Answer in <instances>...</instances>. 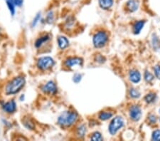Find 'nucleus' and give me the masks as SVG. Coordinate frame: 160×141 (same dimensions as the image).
<instances>
[{"label": "nucleus", "instance_id": "nucleus-1", "mask_svg": "<svg viewBox=\"0 0 160 141\" xmlns=\"http://www.w3.org/2000/svg\"><path fill=\"white\" fill-rule=\"evenodd\" d=\"M26 80L23 76H17L14 78L6 84L5 92L7 95H14L19 93L25 86Z\"/></svg>", "mask_w": 160, "mask_h": 141}, {"label": "nucleus", "instance_id": "nucleus-2", "mask_svg": "<svg viewBox=\"0 0 160 141\" xmlns=\"http://www.w3.org/2000/svg\"><path fill=\"white\" fill-rule=\"evenodd\" d=\"M77 118L78 114L76 112L66 111L58 117V123L62 126H70L76 121Z\"/></svg>", "mask_w": 160, "mask_h": 141}, {"label": "nucleus", "instance_id": "nucleus-3", "mask_svg": "<svg viewBox=\"0 0 160 141\" xmlns=\"http://www.w3.org/2000/svg\"><path fill=\"white\" fill-rule=\"evenodd\" d=\"M108 39L107 34L104 31H98L93 37V44L96 48L104 46Z\"/></svg>", "mask_w": 160, "mask_h": 141}, {"label": "nucleus", "instance_id": "nucleus-4", "mask_svg": "<svg viewBox=\"0 0 160 141\" xmlns=\"http://www.w3.org/2000/svg\"><path fill=\"white\" fill-rule=\"evenodd\" d=\"M55 64L54 60L51 57H44L39 59L37 61V66L41 70H47L51 69Z\"/></svg>", "mask_w": 160, "mask_h": 141}, {"label": "nucleus", "instance_id": "nucleus-5", "mask_svg": "<svg viewBox=\"0 0 160 141\" xmlns=\"http://www.w3.org/2000/svg\"><path fill=\"white\" fill-rule=\"evenodd\" d=\"M124 125V120L123 118L117 116L114 118L109 125V132L112 135H115Z\"/></svg>", "mask_w": 160, "mask_h": 141}, {"label": "nucleus", "instance_id": "nucleus-6", "mask_svg": "<svg viewBox=\"0 0 160 141\" xmlns=\"http://www.w3.org/2000/svg\"><path fill=\"white\" fill-rule=\"evenodd\" d=\"M142 116L141 109L139 106H133L130 110V116L135 121H137L140 119Z\"/></svg>", "mask_w": 160, "mask_h": 141}, {"label": "nucleus", "instance_id": "nucleus-7", "mask_svg": "<svg viewBox=\"0 0 160 141\" xmlns=\"http://www.w3.org/2000/svg\"><path fill=\"white\" fill-rule=\"evenodd\" d=\"M42 91L44 93L55 94L57 92V87L53 81H49L42 87Z\"/></svg>", "mask_w": 160, "mask_h": 141}, {"label": "nucleus", "instance_id": "nucleus-8", "mask_svg": "<svg viewBox=\"0 0 160 141\" xmlns=\"http://www.w3.org/2000/svg\"><path fill=\"white\" fill-rule=\"evenodd\" d=\"M2 108L5 112L8 113H14L17 110V105L14 100H10L2 105Z\"/></svg>", "mask_w": 160, "mask_h": 141}, {"label": "nucleus", "instance_id": "nucleus-9", "mask_svg": "<svg viewBox=\"0 0 160 141\" xmlns=\"http://www.w3.org/2000/svg\"><path fill=\"white\" fill-rule=\"evenodd\" d=\"M83 64V60L82 59L78 57H72V58H69L66 60L65 61V65L67 67H73L76 65H82Z\"/></svg>", "mask_w": 160, "mask_h": 141}, {"label": "nucleus", "instance_id": "nucleus-10", "mask_svg": "<svg viewBox=\"0 0 160 141\" xmlns=\"http://www.w3.org/2000/svg\"><path fill=\"white\" fill-rule=\"evenodd\" d=\"M129 78L130 80H131L132 83L137 84V83H139L141 80L140 73H139V71L135 70L130 71L129 73Z\"/></svg>", "mask_w": 160, "mask_h": 141}, {"label": "nucleus", "instance_id": "nucleus-11", "mask_svg": "<svg viewBox=\"0 0 160 141\" xmlns=\"http://www.w3.org/2000/svg\"><path fill=\"white\" fill-rule=\"evenodd\" d=\"M139 6V3L137 0H130L127 2V7L129 11L133 12L137 10Z\"/></svg>", "mask_w": 160, "mask_h": 141}, {"label": "nucleus", "instance_id": "nucleus-12", "mask_svg": "<svg viewBox=\"0 0 160 141\" xmlns=\"http://www.w3.org/2000/svg\"><path fill=\"white\" fill-rule=\"evenodd\" d=\"M100 6L103 10H107L113 4V0H98Z\"/></svg>", "mask_w": 160, "mask_h": 141}, {"label": "nucleus", "instance_id": "nucleus-13", "mask_svg": "<svg viewBox=\"0 0 160 141\" xmlns=\"http://www.w3.org/2000/svg\"><path fill=\"white\" fill-rule=\"evenodd\" d=\"M58 46L60 47V49H64L67 48L68 46L69 41L67 39L66 37L60 36V37L58 38Z\"/></svg>", "mask_w": 160, "mask_h": 141}, {"label": "nucleus", "instance_id": "nucleus-14", "mask_svg": "<svg viewBox=\"0 0 160 141\" xmlns=\"http://www.w3.org/2000/svg\"><path fill=\"white\" fill-rule=\"evenodd\" d=\"M49 39H50V37H49L48 34L42 36V37H39V39L36 41L35 46L37 47V48H39V47L41 46L44 43H46L47 41H49Z\"/></svg>", "mask_w": 160, "mask_h": 141}, {"label": "nucleus", "instance_id": "nucleus-15", "mask_svg": "<svg viewBox=\"0 0 160 141\" xmlns=\"http://www.w3.org/2000/svg\"><path fill=\"white\" fill-rule=\"evenodd\" d=\"M145 25V22L144 21H139L135 23L134 26V33L135 34H138L142 29L143 26Z\"/></svg>", "mask_w": 160, "mask_h": 141}, {"label": "nucleus", "instance_id": "nucleus-16", "mask_svg": "<svg viewBox=\"0 0 160 141\" xmlns=\"http://www.w3.org/2000/svg\"><path fill=\"white\" fill-rule=\"evenodd\" d=\"M112 116V113L111 112L104 111V112H102V113L99 115V118L102 120H106L111 118Z\"/></svg>", "mask_w": 160, "mask_h": 141}, {"label": "nucleus", "instance_id": "nucleus-17", "mask_svg": "<svg viewBox=\"0 0 160 141\" xmlns=\"http://www.w3.org/2000/svg\"><path fill=\"white\" fill-rule=\"evenodd\" d=\"M86 133V127L84 125H81L77 129V135L78 137L83 138Z\"/></svg>", "mask_w": 160, "mask_h": 141}, {"label": "nucleus", "instance_id": "nucleus-18", "mask_svg": "<svg viewBox=\"0 0 160 141\" xmlns=\"http://www.w3.org/2000/svg\"><path fill=\"white\" fill-rule=\"evenodd\" d=\"M155 99H156V95L154 93H149L145 97V101L148 103V104H151V103L154 102Z\"/></svg>", "mask_w": 160, "mask_h": 141}, {"label": "nucleus", "instance_id": "nucleus-19", "mask_svg": "<svg viewBox=\"0 0 160 141\" xmlns=\"http://www.w3.org/2000/svg\"><path fill=\"white\" fill-rule=\"evenodd\" d=\"M6 4H7L9 10H10V11L11 14H12V16L14 15V14H15V5H14V2L6 0Z\"/></svg>", "mask_w": 160, "mask_h": 141}, {"label": "nucleus", "instance_id": "nucleus-20", "mask_svg": "<svg viewBox=\"0 0 160 141\" xmlns=\"http://www.w3.org/2000/svg\"><path fill=\"white\" fill-rule=\"evenodd\" d=\"M91 139L94 141H96V140L100 141L103 140V137L99 132H95V133L93 134V135L91 136Z\"/></svg>", "mask_w": 160, "mask_h": 141}, {"label": "nucleus", "instance_id": "nucleus-21", "mask_svg": "<svg viewBox=\"0 0 160 141\" xmlns=\"http://www.w3.org/2000/svg\"><path fill=\"white\" fill-rule=\"evenodd\" d=\"M23 124L24 126H25L26 128H28V129L33 130V127H34V125H33V123L31 122L29 119L24 120L23 121Z\"/></svg>", "mask_w": 160, "mask_h": 141}, {"label": "nucleus", "instance_id": "nucleus-22", "mask_svg": "<svg viewBox=\"0 0 160 141\" xmlns=\"http://www.w3.org/2000/svg\"><path fill=\"white\" fill-rule=\"evenodd\" d=\"M130 95L132 98H137L140 96V93H139V91L136 90V89L132 88V89H130Z\"/></svg>", "mask_w": 160, "mask_h": 141}, {"label": "nucleus", "instance_id": "nucleus-23", "mask_svg": "<svg viewBox=\"0 0 160 141\" xmlns=\"http://www.w3.org/2000/svg\"><path fill=\"white\" fill-rule=\"evenodd\" d=\"M145 79L147 82H151L154 79V76H153L150 71H147L145 73Z\"/></svg>", "mask_w": 160, "mask_h": 141}, {"label": "nucleus", "instance_id": "nucleus-24", "mask_svg": "<svg viewBox=\"0 0 160 141\" xmlns=\"http://www.w3.org/2000/svg\"><path fill=\"white\" fill-rule=\"evenodd\" d=\"M152 138L153 140H160V130H156V131L153 132Z\"/></svg>", "mask_w": 160, "mask_h": 141}, {"label": "nucleus", "instance_id": "nucleus-25", "mask_svg": "<svg viewBox=\"0 0 160 141\" xmlns=\"http://www.w3.org/2000/svg\"><path fill=\"white\" fill-rule=\"evenodd\" d=\"M154 74L156 76V77L157 78L160 79V66L159 65H157L154 67Z\"/></svg>", "mask_w": 160, "mask_h": 141}, {"label": "nucleus", "instance_id": "nucleus-26", "mask_svg": "<svg viewBox=\"0 0 160 141\" xmlns=\"http://www.w3.org/2000/svg\"><path fill=\"white\" fill-rule=\"evenodd\" d=\"M40 19H41V14L40 13H39V14H37V16H36L34 19H33L32 24H31V26L33 27V26H35L36 25H37V24H38V22L40 21Z\"/></svg>", "mask_w": 160, "mask_h": 141}, {"label": "nucleus", "instance_id": "nucleus-27", "mask_svg": "<svg viewBox=\"0 0 160 141\" xmlns=\"http://www.w3.org/2000/svg\"><path fill=\"white\" fill-rule=\"evenodd\" d=\"M152 44H153V46L154 47L155 49H158L160 47V42L159 41L158 39H157V37H154L152 39Z\"/></svg>", "mask_w": 160, "mask_h": 141}, {"label": "nucleus", "instance_id": "nucleus-28", "mask_svg": "<svg viewBox=\"0 0 160 141\" xmlns=\"http://www.w3.org/2000/svg\"><path fill=\"white\" fill-rule=\"evenodd\" d=\"M81 78H82V76L79 74V73H76V74L74 75L73 80L75 83H76V84H78V83H79L81 80Z\"/></svg>", "mask_w": 160, "mask_h": 141}, {"label": "nucleus", "instance_id": "nucleus-29", "mask_svg": "<svg viewBox=\"0 0 160 141\" xmlns=\"http://www.w3.org/2000/svg\"><path fill=\"white\" fill-rule=\"evenodd\" d=\"M148 120H149V122H150L151 124H154L157 121V118L154 115H150L149 116Z\"/></svg>", "mask_w": 160, "mask_h": 141}, {"label": "nucleus", "instance_id": "nucleus-30", "mask_svg": "<svg viewBox=\"0 0 160 141\" xmlns=\"http://www.w3.org/2000/svg\"><path fill=\"white\" fill-rule=\"evenodd\" d=\"M46 20L47 22H49V23H51V22H53V12H50L47 15V17H46Z\"/></svg>", "mask_w": 160, "mask_h": 141}, {"label": "nucleus", "instance_id": "nucleus-31", "mask_svg": "<svg viewBox=\"0 0 160 141\" xmlns=\"http://www.w3.org/2000/svg\"><path fill=\"white\" fill-rule=\"evenodd\" d=\"M15 6H21L23 4V0H13Z\"/></svg>", "mask_w": 160, "mask_h": 141}, {"label": "nucleus", "instance_id": "nucleus-32", "mask_svg": "<svg viewBox=\"0 0 160 141\" xmlns=\"http://www.w3.org/2000/svg\"><path fill=\"white\" fill-rule=\"evenodd\" d=\"M0 35H1V30H0Z\"/></svg>", "mask_w": 160, "mask_h": 141}]
</instances>
